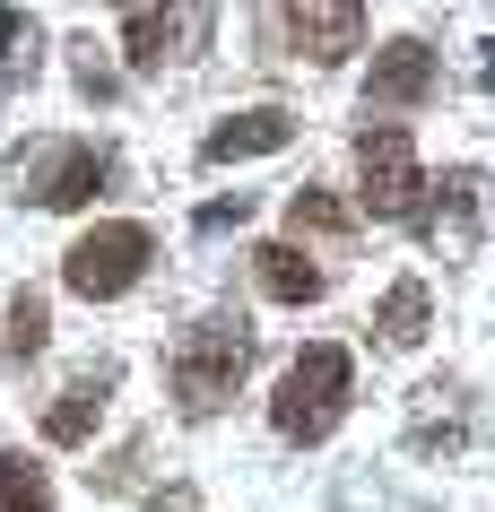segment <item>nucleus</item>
<instances>
[{
    "label": "nucleus",
    "mask_w": 495,
    "mask_h": 512,
    "mask_svg": "<svg viewBox=\"0 0 495 512\" xmlns=\"http://www.w3.org/2000/svg\"><path fill=\"white\" fill-rule=\"evenodd\" d=\"M435 96V53L417 44V35H391L383 53H374V79H365V113L383 105V113H409Z\"/></svg>",
    "instance_id": "nucleus-9"
},
{
    "label": "nucleus",
    "mask_w": 495,
    "mask_h": 512,
    "mask_svg": "<svg viewBox=\"0 0 495 512\" xmlns=\"http://www.w3.org/2000/svg\"><path fill=\"white\" fill-rule=\"evenodd\" d=\"M105 174H113V157L96 139H35V148H18V183H27L35 209H87L105 191Z\"/></svg>",
    "instance_id": "nucleus-4"
},
{
    "label": "nucleus",
    "mask_w": 495,
    "mask_h": 512,
    "mask_svg": "<svg viewBox=\"0 0 495 512\" xmlns=\"http://www.w3.org/2000/svg\"><path fill=\"white\" fill-rule=\"evenodd\" d=\"M287 139H296V113H287V105H252V113H226L218 131L200 139V157H209V165H235V157H278Z\"/></svg>",
    "instance_id": "nucleus-10"
},
{
    "label": "nucleus",
    "mask_w": 495,
    "mask_h": 512,
    "mask_svg": "<svg viewBox=\"0 0 495 512\" xmlns=\"http://www.w3.org/2000/svg\"><path fill=\"white\" fill-rule=\"evenodd\" d=\"M244 217H252V200L235 191V200H209V209H200L192 226H200V235H226V226H244Z\"/></svg>",
    "instance_id": "nucleus-19"
},
{
    "label": "nucleus",
    "mask_w": 495,
    "mask_h": 512,
    "mask_svg": "<svg viewBox=\"0 0 495 512\" xmlns=\"http://www.w3.org/2000/svg\"><path fill=\"white\" fill-rule=\"evenodd\" d=\"M105 400H113V374H79L53 408H44V443H87L96 417H105Z\"/></svg>",
    "instance_id": "nucleus-11"
},
{
    "label": "nucleus",
    "mask_w": 495,
    "mask_h": 512,
    "mask_svg": "<svg viewBox=\"0 0 495 512\" xmlns=\"http://www.w3.org/2000/svg\"><path fill=\"white\" fill-rule=\"evenodd\" d=\"M287 44L304 61H348L365 44V0H287Z\"/></svg>",
    "instance_id": "nucleus-8"
},
{
    "label": "nucleus",
    "mask_w": 495,
    "mask_h": 512,
    "mask_svg": "<svg viewBox=\"0 0 495 512\" xmlns=\"http://www.w3.org/2000/svg\"><path fill=\"white\" fill-rule=\"evenodd\" d=\"M426 313H435V304H426V278H400L383 296V313H374L383 348H417V339H426Z\"/></svg>",
    "instance_id": "nucleus-14"
},
{
    "label": "nucleus",
    "mask_w": 495,
    "mask_h": 512,
    "mask_svg": "<svg viewBox=\"0 0 495 512\" xmlns=\"http://www.w3.org/2000/svg\"><path fill=\"white\" fill-rule=\"evenodd\" d=\"M148 226H131V217H113V226H96V235L70 243V261H61V287L87 304H113V296H131L139 270H148Z\"/></svg>",
    "instance_id": "nucleus-3"
},
{
    "label": "nucleus",
    "mask_w": 495,
    "mask_h": 512,
    "mask_svg": "<svg viewBox=\"0 0 495 512\" xmlns=\"http://www.w3.org/2000/svg\"><path fill=\"white\" fill-rule=\"evenodd\" d=\"M417 235H426V252H443V261H469V252H478V174H469V165H452L443 183H426Z\"/></svg>",
    "instance_id": "nucleus-7"
},
{
    "label": "nucleus",
    "mask_w": 495,
    "mask_h": 512,
    "mask_svg": "<svg viewBox=\"0 0 495 512\" xmlns=\"http://www.w3.org/2000/svg\"><path fill=\"white\" fill-rule=\"evenodd\" d=\"M287 226H296V235H348V209H339L322 183H304L296 200H287Z\"/></svg>",
    "instance_id": "nucleus-18"
},
{
    "label": "nucleus",
    "mask_w": 495,
    "mask_h": 512,
    "mask_svg": "<svg viewBox=\"0 0 495 512\" xmlns=\"http://www.w3.org/2000/svg\"><path fill=\"white\" fill-rule=\"evenodd\" d=\"M209 27H218L209 0H148V9H131V27H122V53H131V70H165V61L209 53Z\"/></svg>",
    "instance_id": "nucleus-5"
},
{
    "label": "nucleus",
    "mask_w": 495,
    "mask_h": 512,
    "mask_svg": "<svg viewBox=\"0 0 495 512\" xmlns=\"http://www.w3.org/2000/svg\"><path fill=\"white\" fill-rule=\"evenodd\" d=\"M409 443H417L426 460H435V452H461V443H469V417H461V391H452V382H426V391H417Z\"/></svg>",
    "instance_id": "nucleus-12"
},
{
    "label": "nucleus",
    "mask_w": 495,
    "mask_h": 512,
    "mask_svg": "<svg viewBox=\"0 0 495 512\" xmlns=\"http://www.w3.org/2000/svg\"><path fill=\"white\" fill-rule=\"evenodd\" d=\"M70 70H79V96H96V105L113 96V70L96 61V44H79V61H70Z\"/></svg>",
    "instance_id": "nucleus-20"
},
{
    "label": "nucleus",
    "mask_w": 495,
    "mask_h": 512,
    "mask_svg": "<svg viewBox=\"0 0 495 512\" xmlns=\"http://www.w3.org/2000/svg\"><path fill=\"white\" fill-rule=\"evenodd\" d=\"M478 53H487V61H478V87L495 96V44H478Z\"/></svg>",
    "instance_id": "nucleus-21"
},
{
    "label": "nucleus",
    "mask_w": 495,
    "mask_h": 512,
    "mask_svg": "<svg viewBox=\"0 0 495 512\" xmlns=\"http://www.w3.org/2000/svg\"><path fill=\"white\" fill-rule=\"evenodd\" d=\"M35 61H44V35H35L27 9H0V96L9 87H27L35 79Z\"/></svg>",
    "instance_id": "nucleus-15"
},
{
    "label": "nucleus",
    "mask_w": 495,
    "mask_h": 512,
    "mask_svg": "<svg viewBox=\"0 0 495 512\" xmlns=\"http://www.w3.org/2000/svg\"><path fill=\"white\" fill-rule=\"evenodd\" d=\"M348 348H330V339H313V348L278 374V400H270V426L287 434V443H330L339 434V417H348Z\"/></svg>",
    "instance_id": "nucleus-2"
},
{
    "label": "nucleus",
    "mask_w": 495,
    "mask_h": 512,
    "mask_svg": "<svg viewBox=\"0 0 495 512\" xmlns=\"http://www.w3.org/2000/svg\"><path fill=\"white\" fill-rule=\"evenodd\" d=\"M357 174H365V209L374 217H417V200H426V174H417V148H409V131L400 122H374V131L357 139Z\"/></svg>",
    "instance_id": "nucleus-6"
},
{
    "label": "nucleus",
    "mask_w": 495,
    "mask_h": 512,
    "mask_svg": "<svg viewBox=\"0 0 495 512\" xmlns=\"http://www.w3.org/2000/svg\"><path fill=\"white\" fill-rule=\"evenodd\" d=\"M44 339H53V313H44V296H9V330H0V348L18 356H44Z\"/></svg>",
    "instance_id": "nucleus-17"
},
{
    "label": "nucleus",
    "mask_w": 495,
    "mask_h": 512,
    "mask_svg": "<svg viewBox=\"0 0 495 512\" xmlns=\"http://www.w3.org/2000/svg\"><path fill=\"white\" fill-rule=\"evenodd\" d=\"M174 408L183 417H218L235 391H244V374H252V330L235 322V313H209L200 330H183V348H174Z\"/></svg>",
    "instance_id": "nucleus-1"
},
{
    "label": "nucleus",
    "mask_w": 495,
    "mask_h": 512,
    "mask_svg": "<svg viewBox=\"0 0 495 512\" xmlns=\"http://www.w3.org/2000/svg\"><path fill=\"white\" fill-rule=\"evenodd\" d=\"M252 278H261L278 304H322V270L304 261L296 243H261V252H252Z\"/></svg>",
    "instance_id": "nucleus-13"
},
{
    "label": "nucleus",
    "mask_w": 495,
    "mask_h": 512,
    "mask_svg": "<svg viewBox=\"0 0 495 512\" xmlns=\"http://www.w3.org/2000/svg\"><path fill=\"white\" fill-rule=\"evenodd\" d=\"M0 512H53V486L27 452H0Z\"/></svg>",
    "instance_id": "nucleus-16"
}]
</instances>
